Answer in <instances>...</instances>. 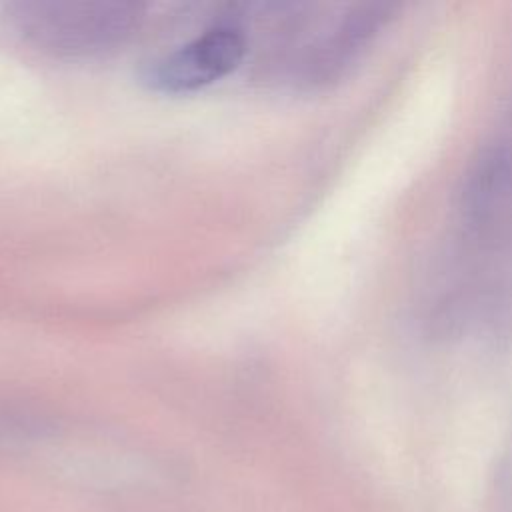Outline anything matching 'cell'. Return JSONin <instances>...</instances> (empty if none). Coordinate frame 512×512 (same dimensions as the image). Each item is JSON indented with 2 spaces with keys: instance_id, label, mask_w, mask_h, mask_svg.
<instances>
[{
  "instance_id": "6da1fadb",
  "label": "cell",
  "mask_w": 512,
  "mask_h": 512,
  "mask_svg": "<svg viewBox=\"0 0 512 512\" xmlns=\"http://www.w3.org/2000/svg\"><path fill=\"white\" fill-rule=\"evenodd\" d=\"M142 20L144 6L124 0H24L8 8V22L26 46L62 60L106 56Z\"/></svg>"
},
{
  "instance_id": "7a4b0ae2",
  "label": "cell",
  "mask_w": 512,
  "mask_h": 512,
  "mask_svg": "<svg viewBox=\"0 0 512 512\" xmlns=\"http://www.w3.org/2000/svg\"><path fill=\"white\" fill-rule=\"evenodd\" d=\"M462 242L512 292V114L476 162L462 198Z\"/></svg>"
},
{
  "instance_id": "3957f363",
  "label": "cell",
  "mask_w": 512,
  "mask_h": 512,
  "mask_svg": "<svg viewBox=\"0 0 512 512\" xmlns=\"http://www.w3.org/2000/svg\"><path fill=\"white\" fill-rule=\"evenodd\" d=\"M246 54L244 30L234 24H218L152 60L144 68L142 80L154 92L188 94L232 74Z\"/></svg>"
}]
</instances>
